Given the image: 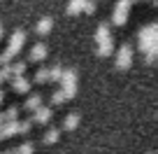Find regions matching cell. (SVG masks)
I'll return each instance as SVG.
<instances>
[{"label":"cell","mask_w":158,"mask_h":154,"mask_svg":"<svg viewBox=\"0 0 158 154\" xmlns=\"http://www.w3.org/2000/svg\"><path fill=\"white\" fill-rule=\"evenodd\" d=\"M137 45H139V51H144V54L151 49H158V24H147L144 28H139Z\"/></svg>","instance_id":"1"},{"label":"cell","mask_w":158,"mask_h":154,"mask_svg":"<svg viewBox=\"0 0 158 154\" xmlns=\"http://www.w3.org/2000/svg\"><path fill=\"white\" fill-rule=\"evenodd\" d=\"M128 12H130V0H116L114 12H112V24L123 26L128 21Z\"/></svg>","instance_id":"2"},{"label":"cell","mask_w":158,"mask_h":154,"mask_svg":"<svg viewBox=\"0 0 158 154\" xmlns=\"http://www.w3.org/2000/svg\"><path fill=\"white\" fill-rule=\"evenodd\" d=\"M116 70H128L133 65V47L130 45H121V49L116 51V61H114Z\"/></svg>","instance_id":"3"},{"label":"cell","mask_w":158,"mask_h":154,"mask_svg":"<svg viewBox=\"0 0 158 154\" xmlns=\"http://www.w3.org/2000/svg\"><path fill=\"white\" fill-rule=\"evenodd\" d=\"M47 54H49V49H47L44 42H35L28 51V63H40V61L47 59Z\"/></svg>","instance_id":"4"},{"label":"cell","mask_w":158,"mask_h":154,"mask_svg":"<svg viewBox=\"0 0 158 154\" xmlns=\"http://www.w3.org/2000/svg\"><path fill=\"white\" fill-rule=\"evenodd\" d=\"M51 117H54V112H51V108H44V105H40L37 110L33 112V124H49Z\"/></svg>","instance_id":"5"},{"label":"cell","mask_w":158,"mask_h":154,"mask_svg":"<svg viewBox=\"0 0 158 154\" xmlns=\"http://www.w3.org/2000/svg\"><path fill=\"white\" fill-rule=\"evenodd\" d=\"M95 54L100 56V59H107V56L114 54V40L112 37H107V40L98 42V49H95Z\"/></svg>","instance_id":"6"},{"label":"cell","mask_w":158,"mask_h":154,"mask_svg":"<svg viewBox=\"0 0 158 154\" xmlns=\"http://www.w3.org/2000/svg\"><path fill=\"white\" fill-rule=\"evenodd\" d=\"M12 89L16 91V94H28L30 91V80L28 77H12Z\"/></svg>","instance_id":"7"},{"label":"cell","mask_w":158,"mask_h":154,"mask_svg":"<svg viewBox=\"0 0 158 154\" xmlns=\"http://www.w3.org/2000/svg\"><path fill=\"white\" fill-rule=\"evenodd\" d=\"M72 84H77V70L65 68L60 75V86H72Z\"/></svg>","instance_id":"8"},{"label":"cell","mask_w":158,"mask_h":154,"mask_svg":"<svg viewBox=\"0 0 158 154\" xmlns=\"http://www.w3.org/2000/svg\"><path fill=\"white\" fill-rule=\"evenodd\" d=\"M40 105H42V96H40V94H30L28 98H26V103H23V110H28V112H35Z\"/></svg>","instance_id":"9"},{"label":"cell","mask_w":158,"mask_h":154,"mask_svg":"<svg viewBox=\"0 0 158 154\" xmlns=\"http://www.w3.org/2000/svg\"><path fill=\"white\" fill-rule=\"evenodd\" d=\"M107 37H112V33H109V24H107V21H100L98 28H95V42H102V40H107Z\"/></svg>","instance_id":"10"},{"label":"cell","mask_w":158,"mask_h":154,"mask_svg":"<svg viewBox=\"0 0 158 154\" xmlns=\"http://www.w3.org/2000/svg\"><path fill=\"white\" fill-rule=\"evenodd\" d=\"M51 26H54V19H51V16H42V19L37 21V26H35V30H37L40 35H47L51 30Z\"/></svg>","instance_id":"11"},{"label":"cell","mask_w":158,"mask_h":154,"mask_svg":"<svg viewBox=\"0 0 158 154\" xmlns=\"http://www.w3.org/2000/svg\"><path fill=\"white\" fill-rule=\"evenodd\" d=\"M77 126H79V114H77V112L65 114V119H63V129H65V131H74Z\"/></svg>","instance_id":"12"},{"label":"cell","mask_w":158,"mask_h":154,"mask_svg":"<svg viewBox=\"0 0 158 154\" xmlns=\"http://www.w3.org/2000/svg\"><path fill=\"white\" fill-rule=\"evenodd\" d=\"M84 2L86 0H70L68 5H65V12H68L70 16H74V14H79V12L84 10Z\"/></svg>","instance_id":"13"},{"label":"cell","mask_w":158,"mask_h":154,"mask_svg":"<svg viewBox=\"0 0 158 154\" xmlns=\"http://www.w3.org/2000/svg\"><path fill=\"white\" fill-rule=\"evenodd\" d=\"M26 61H16V63H10V73H12V77H21V75L26 73Z\"/></svg>","instance_id":"14"},{"label":"cell","mask_w":158,"mask_h":154,"mask_svg":"<svg viewBox=\"0 0 158 154\" xmlns=\"http://www.w3.org/2000/svg\"><path fill=\"white\" fill-rule=\"evenodd\" d=\"M58 135H60V129H47V133H44V138H42V143H44V145H54L56 140H58Z\"/></svg>","instance_id":"15"},{"label":"cell","mask_w":158,"mask_h":154,"mask_svg":"<svg viewBox=\"0 0 158 154\" xmlns=\"http://www.w3.org/2000/svg\"><path fill=\"white\" fill-rule=\"evenodd\" d=\"M49 70V82H60V75H63V68H60L58 63L56 65H51V68H47Z\"/></svg>","instance_id":"16"},{"label":"cell","mask_w":158,"mask_h":154,"mask_svg":"<svg viewBox=\"0 0 158 154\" xmlns=\"http://www.w3.org/2000/svg\"><path fill=\"white\" fill-rule=\"evenodd\" d=\"M37 84H47L49 82V70L47 68H37V73H35V77H33Z\"/></svg>","instance_id":"17"},{"label":"cell","mask_w":158,"mask_h":154,"mask_svg":"<svg viewBox=\"0 0 158 154\" xmlns=\"http://www.w3.org/2000/svg\"><path fill=\"white\" fill-rule=\"evenodd\" d=\"M2 114H5V121H16V117H19V108H16V105H10Z\"/></svg>","instance_id":"18"},{"label":"cell","mask_w":158,"mask_h":154,"mask_svg":"<svg viewBox=\"0 0 158 154\" xmlns=\"http://www.w3.org/2000/svg\"><path fill=\"white\" fill-rule=\"evenodd\" d=\"M16 124H19V131H16V135H26L30 131V126H33V119H23V121H16Z\"/></svg>","instance_id":"19"},{"label":"cell","mask_w":158,"mask_h":154,"mask_svg":"<svg viewBox=\"0 0 158 154\" xmlns=\"http://www.w3.org/2000/svg\"><path fill=\"white\" fill-rule=\"evenodd\" d=\"M33 152H35L33 143H23V145H19V147L14 149V154H33Z\"/></svg>","instance_id":"20"},{"label":"cell","mask_w":158,"mask_h":154,"mask_svg":"<svg viewBox=\"0 0 158 154\" xmlns=\"http://www.w3.org/2000/svg\"><path fill=\"white\" fill-rule=\"evenodd\" d=\"M95 10H98V0H86V2H84V10H81V12H86V14H93Z\"/></svg>","instance_id":"21"},{"label":"cell","mask_w":158,"mask_h":154,"mask_svg":"<svg viewBox=\"0 0 158 154\" xmlns=\"http://www.w3.org/2000/svg\"><path fill=\"white\" fill-rule=\"evenodd\" d=\"M60 103H65V96H63V91H54L51 94V105H60Z\"/></svg>","instance_id":"22"},{"label":"cell","mask_w":158,"mask_h":154,"mask_svg":"<svg viewBox=\"0 0 158 154\" xmlns=\"http://www.w3.org/2000/svg\"><path fill=\"white\" fill-rule=\"evenodd\" d=\"M156 56H158V49L147 51V65H153V63H156Z\"/></svg>","instance_id":"23"},{"label":"cell","mask_w":158,"mask_h":154,"mask_svg":"<svg viewBox=\"0 0 158 154\" xmlns=\"http://www.w3.org/2000/svg\"><path fill=\"white\" fill-rule=\"evenodd\" d=\"M2 124H5V114L0 112V126H2Z\"/></svg>","instance_id":"24"},{"label":"cell","mask_w":158,"mask_h":154,"mask_svg":"<svg viewBox=\"0 0 158 154\" xmlns=\"http://www.w3.org/2000/svg\"><path fill=\"white\" fill-rule=\"evenodd\" d=\"M2 100H5V91L0 89V103H2Z\"/></svg>","instance_id":"25"},{"label":"cell","mask_w":158,"mask_h":154,"mask_svg":"<svg viewBox=\"0 0 158 154\" xmlns=\"http://www.w3.org/2000/svg\"><path fill=\"white\" fill-rule=\"evenodd\" d=\"M0 37H2V24H0Z\"/></svg>","instance_id":"26"},{"label":"cell","mask_w":158,"mask_h":154,"mask_svg":"<svg viewBox=\"0 0 158 154\" xmlns=\"http://www.w3.org/2000/svg\"><path fill=\"white\" fill-rule=\"evenodd\" d=\"M151 154H153V152H151Z\"/></svg>","instance_id":"27"}]
</instances>
